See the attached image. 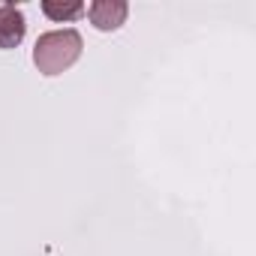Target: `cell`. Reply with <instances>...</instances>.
Here are the masks:
<instances>
[{"label": "cell", "mask_w": 256, "mask_h": 256, "mask_svg": "<svg viewBox=\"0 0 256 256\" xmlns=\"http://www.w3.org/2000/svg\"><path fill=\"white\" fill-rule=\"evenodd\" d=\"M82 48H84V42L76 30H52L36 40L34 64L42 76H60L82 58Z\"/></svg>", "instance_id": "cell-1"}, {"label": "cell", "mask_w": 256, "mask_h": 256, "mask_svg": "<svg viewBox=\"0 0 256 256\" xmlns=\"http://www.w3.org/2000/svg\"><path fill=\"white\" fill-rule=\"evenodd\" d=\"M24 34H28V22L22 10L12 4L0 6V48H18L24 42Z\"/></svg>", "instance_id": "cell-2"}, {"label": "cell", "mask_w": 256, "mask_h": 256, "mask_svg": "<svg viewBox=\"0 0 256 256\" xmlns=\"http://www.w3.org/2000/svg\"><path fill=\"white\" fill-rule=\"evenodd\" d=\"M126 12H130V6H126L124 0H96L88 10L96 30H118L126 22Z\"/></svg>", "instance_id": "cell-3"}, {"label": "cell", "mask_w": 256, "mask_h": 256, "mask_svg": "<svg viewBox=\"0 0 256 256\" xmlns=\"http://www.w3.org/2000/svg\"><path fill=\"white\" fill-rule=\"evenodd\" d=\"M42 12H46L52 22H72V18L84 16V4H54V0H46V4H42Z\"/></svg>", "instance_id": "cell-4"}]
</instances>
